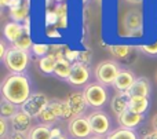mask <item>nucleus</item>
Returning <instances> with one entry per match:
<instances>
[{"label": "nucleus", "mask_w": 157, "mask_h": 139, "mask_svg": "<svg viewBox=\"0 0 157 139\" xmlns=\"http://www.w3.org/2000/svg\"><path fill=\"white\" fill-rule=\"evenodd\" d=\"M19 109H21V106H18V105L2 98V103H0V117L11 120V118L19 112Z\"/></svg>", "instance_id": "nucleus-22"}, {"label": "nucleus", "mask_w": 157, "mask_h": 139, "mask_svg": "<svg viewBox=\"0 0 157 139\" xmlns=\"http://www.w3.org/2000/svg\"><path fill=\"white\" fill-rule=\"evenodd\" d=\"M50 101L51 99L44 92H33L30 98L21 106V109L26 112L29 116H32L33 118H39V116L43 113V110L48 106Z\"/></svg>", "instance_id": "nucleus-8"}, {"label": "nucleus", "mask_w": 157, "mask_h": 139, "mask_svg": "<svg viewBox=\"0 0 157 139\" xmlns=\"http://www.w3.org/2000/svg\"><path fill=\"white\" fill-rule=\"evenodd\" d=\"M120 70H121V68H120L119 63L116 61L109 59V61H103V62L98 63L94 70V74L98 83L108 87V85H113L114 80L119 76Z\"/></svg>", "instance_id": "nucleus-5"}, {"label": "nucleus", "mask_w": 157, "mask_h": 139, "mask_svg": "<svg viewBox=\"0 0 157 139\" xmlns=\"http://www.w3.org/2000/svg\"><path fill=\"white\" fill-rule=\"evenodd\" d=\"M87 2H88V0H83V3H87Z\"/></svg>", "instance_id": "nucleus-43"}, {"label": "nucleus", "mask_w": 157, "mask_h": 139, "mask_svg": "<svg viewBox=\"0 0 157 139\" xmlns=\"http://www.w3.org/2000/svg\"><path fill=\"white\" fill-rule=\"evenodd\" d=\"M156 81H157V73H156Z\"/></svg>", "instance_id": "nucleus-44"}, {"label": "nucleus", "mask_w": 157, "mask_h": 139, "mask_svg": "<svg viewBox=\"0 0 157 139\" xmlns=\"http://www.w3.org/2000/svg\"><path fill=\"white\" fill-rule=\"evenodd\" d=\"M6 139H13V138H11V137H10V135H8V137H7V138H6Z\"/></svg>", "instance_id": "nucleus-42"}, {"label": "nucleus", "mask_w": 157, "mask_h": 139, "mask_svg": "<svg viewBox=\"0 0 157 139\" xmlns=\"http://www.w3.org/2000/svg\"><path fill=\"white\" fill-rule=\"evenodd\" d=\"M7 51H8V48H6V41L2 40L0 41V58H2V61L4 58V55L7 54Z\"/></svg>", "instance_id": "nucleus-35"}, {"label": "nucleus", "mask_w": 157, "mask_h": 139, "mask_svg": "<svg viewBox=\"0 0 157 139\" xmlns=\"http://www.w3.org/2000/svg\"><path fill=\"white\" fill-rule=\"evenodd\" d=\"M68 134L73 139H88L92 135V128L87 116L75 117L68 123Z\"/></svg>", "instance_id": "nucleus-9"}, {"label": "nucleus", "mask_w": 157, "mask_h": 139, "mask_svg": "<svg viewBox=\"0 0 157 139\" xmlns=\"http://www.w3.org/2000/svg\"><path fill=\"white\" fill-rule=\"evenodd\" d=\"M28 4H24L22 3L21 6L18 7H14V8H10V17L14 22H19V24H24L25 19L28 18Z\"/></svg>", "instance_id": "nucleus-26"}, {"label": "nucleus", "mask_w": 157, "mask_h": 139, "mask_svg": "<svg viewBox=\"0 0 157 139\" xmlns=\"http://www.w3.org/2000/svg\"><path fill=\"white\" fill-rule=\"evenodd\" d=\"M66 102H68L69 107H71V110H72L73 118L84 116L87 107H88V105H87V102H86V98H84V95H83V91H81V92L76 91V92L69 94L68 98H66Z\"/></svg>", "instance_id": "nucleus-12"}, {"label": "nucleus", "mask_w": 157, "mask_h": 139, "mask_svg": "<svg viewBox=\"0 0 157 139\" xmlns=\"http://www.w3.org/2000/svg\"><path fill=\"white\" fill-rule=\"evenodd\" d=\"M0 4L2 6H7L10 8L18 7V6L22 4V0H0Z\"/></svg>", "instance_id": "nucleus-34"}, {"label": "nucleus", "mask_w": 157, "mask_h": 139, "mask_svg": "<svg viewBox=\"0 0 157 139\" xmlns=\"http://www.w3.org/2000/svg\"><path fill=\"white\" fill-rule=\"evenodd\" d=\"M10 126L11 132L28 135V132L33 128V117L28 115L26 112H24L22 109H19V112L10 120Z\"/></svg>", "instance_id": "nucleus-11"}, {"label": "nucleus", "mask_w": 157, "mask_h": 139, "mask_svg": "<svg viewBox=\"0 0 157 139\" xmlns=\"http://www.w3.org/2000/svg\"><path fill=\"white\" fill-rule=\"evenodd\" d=\"M90 124L92 128V134L97 137H108L112 130V120L109 115L103 110H92L88 116Z\"/></svg>", "instance_id": "nucleus-7"}, {"label": "nucleus", "mask_w": 157, "mask_h": 139, "mask_svg": "<svg viewBox=\"0 0 157 139\" xmlns=\"http://www.w3.org/2000/svg\"><path fill=\"white\" fill-rule=\"evenodd\" d=\"M32 95V81L25 73H10L2 81V98L22 106Z\"/></svg>", "instance_id": "nucleus-1"}, {"label": "nucleus", "mask_w": 157, "mask_h": 139, "mask_svg": "<svg viewBox=\"0 0 157 139\" xmlns=\"http://www.w3.org/2000/svg\"><path fill=\"white\" fill-rule=\"evenodd\" d=\"M46 36L48 39H61V37H62V36H61V33H59V30H58L55 26L47 28V29H46Z\"/></svg>", "instance_id": "nucleus-33"}, {"label": "nucleus", "mask_w": 157, "mask_h": 139, "mask_svg": "<svg viewBox=\"0 0 157 139\" xmlns=\"http://www.w3.org/2000/svg\"><path fill=\"white\" fill-rule=\"evenodd\" d=\"M52 127L47 124H36L33 128L28 132V139H51Z\"/></svg>", "instance_id": "nucleus-20"}, {"label": "nucleus", "mask_w": 157, "mask_h": 139, "mask_svg": "<svg viewBox=\"0 0 157 139\" xmlns=\"http://www.w3.org/2000/svg\"><path fill=\"white\" fill-rule=\"evenodd\" d=\"M135 80L136 77L132 72L128 70V69H121L112 87L116 90V92H128L134 85Z\"/></svg>", "instance_id": "nucleus-13"}, {"label": "nucleus", "mask_w": 157, "mask_h": 139, "mask_svg": "<svg viewBox=\"0 0 157 139\" xmlns=\"http://www.w3.org/2000/svg\"><path fill=\"white\" fill-rule=\"evenodd\" d=\"M72 65H73V63L69 62L65 57L58 58L57 65H55V69H54V74L58 79L68 81L69 76H71V72H72Z\"/></svg>", "instance_id": "nucleus-19"}, {"label": "nucleus", "mask_w": 157, "mask_h": 139, "mask_svg": "<svg viewBox=\"0 0 157 139\" xmlns=\"http://www.w3.org/2000/svg\"><path fill=\"white\" fill-rule=\"evenodd\" d=\"M88 139H106V137H97V135H92V137L88 138Z\"/></svg>", "instance_id": "nucleus-40"}, {"label": "nucleus", "mask_w": 157, "mask_h": 139, "mask_svg": "<svg viewBox=\"0 0 157 139\" xmlns=\"http://www.w3.org/2000/svg\"><path fill=\"white\" fill-rule=\"evenodd\" d=\"M58 58L54 54H48L46 57L39 59V68H40L41 73L44 74H54V69L57 65Z\"/></svg>", "instance_id": "nucleus-21"}, {"label": "nucleus", "mask_w": 157, "mask_h": 139, "mask_svg": "<svg viewBox=\"0 0 157 139\" xmlns=\"http://www.w3.org/2000/svg\"><path fill=\"white\" fill-rule=\"evenodd\" d=\"M90 77H91V70H90V65L81 62H75L72 65L71 76L68 79V83L73 87H86L90 84Z\"/></svg>", "instance_id": "nucleus-10"}, {"label": "nucleus", "mask_w": 157, "mask_h": 139, "mask_svg": "<svg viewBox=\"0 0 157 139\" xmlns=\"http://www.w3.org/2000/svg\"><path fill=\"white\" fill-rule=\"evenodd\" d=\"M13 47H15V48H18V50H24V51H29V50L33 47L32 37L25 33L21 39H18V40L13 44Z\"/></svg>", "instance_id": "nucleus-27"}, {"label": "nucleus", "mask_w": 157, "mask_h": 139, "mask_svg": "<svg viewBox=\"0 0 157 139\" xmlns=\"http://www.w3.org/2000/svg\"><path fill=\"white\" fill-rule=\"evenodd\" d=\"M106 139H139V137L134 130H127L123 128V127H119V128H114L106 137Z\"/></svg>", "instance_id": "nucleus-23"}, {"label": "nucleus", "mask_w": 157, "mask_h": 139, "mask_svg": "<svg viewBox=\"0 0 157 139\" xmlns=\"http://www.w3.org/2000/svg\"><path fill=\"white\" fill-rule=\"evenodd\" d=\"M130 96H144V98H150L152 94V83L147 77L139 76L136 77L134 85L131 87V90L128 91Z\"/></svg>", "instance_id": "nucleus-15"}, {"label": "nucleus", "mask_w": 157, "mask_h": 139, "mask_svg": "<svg viewBox=\"0 0 157 139\" xmlns=\"http://www.w3.org/2000/svg\"><path fill=\"white\" fill-rule=\"evenodd\" d=\"M11 126H8V121L7 118L4 117H0V138L6 139L8 137V132H10Z\"/></svg>", "instance_id": "nucleus-31"}, {"label": "nucleus", "mask_w": 157, "mask_h": 139, "mask_svg": "<svg viewBox=\"0 0 157 139\" xmlns=\"http://www.w3.org/2000/svg\"><path fill=\"white\" fill-rule=\"evenodd\" d=\"M92 58V51L90 48L84 50V51H80V57H78V62L86 63V65H90Z\"/></svg>", "instance_id": "nucleus-32"}, {"label": "nucleus", "mask_w": 157, "mask_h": 139, "mask_svg": "<svg viewBox=\"0 0 157 139\" xmlns=\"http://www.w3.org/2000/svg\"><path fill=\"white\" fill-rule=\"evenodd\" d=\"M25 35V29H24V24L19 22H7L3 28V36L6 37V40L10 43H15L18 39H21Z\"/></svg>", "instance_id": "nucleus-17"}, {"label": "nucleus", "mask_w": 157, "mask_h": 139, "mask_svg": "<svg viewBox=\"0 0 157 139\" xmlns=\"http://www.w3.org/2000/svg\"><path fill=\"white\" fill-rule=\"evenodd\" d=\"M153 128H155L156 131H157V115L155 116V117H153Z\"/></svg>", "instance_id": "nucleus-39"}, {"label": "nucleus", "mask_w": 157, "mask_h": 139, "mask_svg": "<svg viewBox=\"0 0 157 139\" xmlns=\"http://www.w3.org/2000/svg\"><path fill=\"white\" fill-rule=\"evenodd\" d=\"M72 118H73V115H72V110H71V107H69L66 99H58V98L51 99L48 106L39 116L40 123L51 126V127L59 120L71 121Z\"/></svg>", "instance_id": "nucleus-2"}, {"label": "nucleus", "mask_w": 157, "mask_h": 139, "mask_svg": "<svg viewBox=\"0 0 157 139\" xmlns=\"http://www.w3.org/2000/svg\"><path fill=\"white\" fill-rule=\"evenodd\" d=\"M141 139H157V131H156V130H153V131H150V132H147V134H145Z\"/></svg>", "instance_id": "nucleus-36"}, {"label": "nucleus", "mask_w": 157, "mask_h": 139, "mask_svg": "<svg viewBox=\"0 0 157 139\" xmlns=\"http://www.w3.org/2000/svg\"><path fill=\"white\" fill-rule=\"evenodd\" d=\"M141 51L146 55H150V57H155L157 55V40L152 44H145V46H141Z\"/></svg>", "instance_id": "nucleus-30"}, {"label": "nucleus", "mask_w": 157, "mask_h": 139, "mask_svg": "<svg viewBox=\"0 0 157 139\" xmlns=\"http://www.w3.org/2000/svg\"><path fill=\"white\" fill-rule=\"evenodd\" d=\"M51 139H69V138L66 137V135L62 132V134H59V135H55V137H51Z\"/></svg>", "instance_id": "nucleus-37"}, {"label": "nucleus", "mask_w": 157, "mask_h": 139, "mask_svg": "<svg viewBox=\"0 0 157 139\" xmlns=\"http://www.w3.org/2000/svg\"><path fill=\"white\" fill-rule=\"evenodd\" d=\"M83 95L90 107L94 110H102V107L109 102V91L106 85L101 83H90L84 87Z\"/></svg>", "instance_id": "nucleus-3"}, {"label": "nucleus", "mask_w": 157, "mask_h": 139, "mask_svg": "<svg viewBox=\"0 0 157 139\" xmlns=\"http://www.w3.org/2000/svg\"><path fill=\"white\" fill-rule=\"evenodd\" d=\"M130 94L128 92H116L110 99V109L117 116L123 115L130 107Z\"/></svg>", "instance_id": "nucleus-16"}, {"label": "nucleus", "mask_w": 157, "mask_h": 139, "mask_svg": "<svg viewBox=\"0 0 157 139\" xmlns=\"http://www.w3.org/2000/svg\"><path fill=\"white\" fill-rule=\"evenodd\" d=\"M32 51L36 57L43 58V57H46V55L50 54V46L46 43H35L32 47Z\"/></svg>", "instance_id": "nucleus-28"}, {"label": "nucleus", "mask_w": 157, "mask_h": 139, "mask_svg": "<svg viewBox=\"0 0 157 139\" xmlns=\"http://www.w3.org/2000/svg\"><path fill=\"white\" fill-rule=\"evenodd\" d=\"M150 107V98H144V96H131L130 98V107L128 109L134 113L144 115Z\"/></svg>", "instance_id": "nucleus-18"}, {"label": "nucleus", "mask_w": 157, "mask_h": 139, "mask_svg": "<svg viewBox=\"0 0 157 139\" xmlns=\"http://www.w3.org/2000/svg\"><path fill=\"white\" fill-rule=\"evenodd\" d=\"M58 21H59V19H58V15L55 14L54 10H47L46 11V14H44V25H46L47 28H50V26L57 28Z\"/></svg>", "instance_id": "nucleus-29"}, {"label": "nucleus", "mask_w": 157, "mask_h": 139, "mask_svg": "<svg viewBox=\"0 0 157 139\" xmlns=\"http://www.w3.org/2000/svg\"><path fill=\"white\" fill-rule=\"evenodd\" d=\"M123 26H124V32L128 37H141L142 32H144V15H142V13L136 8L128 10L124 15V19H123Z\"/></svg>", "instance_id": "nucleus-6"}, {"label": "nucleus", "mask_w": 157, "mask_h": 139, "mask_svg": "<svg viewBox=\"0 0 157 139\" xmlns=\"http://www.w3.org/2000/svg\"><path fill=\"white\" fill-rule=\"evenodd\" d=\"M54 2H57V3H63V0H54Z\"/></svg>", "instance_id": "nucleus-41"}, {"label": "nucleus", "mask_w": 157, "mask_h": 139, "mask_svg": "<svg viewBox=\"0 0 157 139\" xmlns=\"http://www.w3.org/2000/svg\"><path fill=\"white\" fill-rule=\"evenodd\" d=\"M131 51H132V47L127 46V44H116V46L109 47L110 55L117 59H125L127 57H130Z\"/></svg>", "instance_id": "nucleus-25"}, {"label": "nucleus", "mask_w": 157, "mask_h": 139, "mask_svg": "<svg viewBox=\"0 0 157 139\" xmlns=\"http://www.w3.org/2000/svg\"><path fill=\"white\" fill-rule=\"evenodd\" d=\"M54 11L58 15V19H59L57 28H62V29L68 28V14H69L68 4H66V3H58V4L55 6Z\"/></svg>", "instance_id": "nucleus-24"}, {"label": "nucleus", "mask_w": 157, "mask_h": 139, "mask_svg": "<svg viewBox=\"0 0 157 139\" xmlns=\"http://www.w3.org/2000/svg\"><path fill=\"white\" fill-rule=\"evenodd\" d=\"M144 121H145L144 115L134 113V112H131L130 109L125 110L123 115L117 116V123H119L120 127L127 128V130H134V131H135L138 127H141Z\"/></svg>", "instance_id": "nucleus-14"}, {"label": "nucleus", "mask_w": 157, "mask_h": 139, "mask_svg": "<svg viewBox=\"0 0 157 139\" xmlns=\"http://www.w3.org/2000/svg\"><path fill=\"white\" fill-rule=\"evenodd\" d=\"M127 3H130V4H141L144 0H125Z\"/></svg>", "instance_id": "nucleus-38"}, {"label": "nucleus", "mask_w": 157, "mask_h": 139, "mask_svg": "<svg viewBox=\"0 0 157 139\" xmlns=\"http://www.w3.org/2000/svg\"><path fill=\"white\" fill-rule=\"evenodd\" d=\"M30 62V52L18 50L15 47H10L7 54L3 58L4 66L11 72V73H25Z\"/></svg>", "instance_id": "nucleus-4"}]
</instances>
